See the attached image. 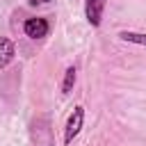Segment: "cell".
Instances as JSON below:
<instances>
[{
  "instance_id": "1",
  "label": "cell",
  "mask_w": 146,
  "mask_h": 146,
  "mask_svg": "<svg viewBox=\"0 0 146 146\" xmlns=\"http://www.w3.org/2000/svg\"><path fill=\"white\" fill-rule=\"evenodd\" d=\"M82 121H84V107L78 105V107H73V112L68 114V121H66V128H64V144H71V141L80 135Z\"/></svg>"
},
{
  "instance_id": "2",
  "label": "cell",
  "mask_w": 146,
  "mask_h": 146,
  "mask_svg": "<svg viewBox=\"0 0 146 146\" xmlns=\"http://www.w3.org/2000/svg\"><path fill=\"white\" fill-rule=\"evenodd\" d=\"M23 30H25V34H27L30 39H43V36H48L50 25H48V21H46V18L34 16V18H27V21H25Z\"/></svg>"
},
{
  "instance_id": "3",
  "label": "cell",
  "mask_w": 146,
  "mask_h": 146,
  "mask_svg": "<svg viewBox=\"0 0 146 146\" xmlns=\"http://www.w3.org/2000/svg\"><path fill=\"white\" fill-rule=\"evenodd\" d=\"M103 9H105V0H84V16H87L89 25H94V27L100 25Z\"/></svg>"
},
{
  "instance_id": "4",
  "label": "cell",
  "mask_w": 146,
  "mask_h": 146,
  "mask_svg": "<svg viewBox=\"0 0 146 146\" xmlns=\"http://www.w3.org/2000/svg\"><path fill=\"white\" fill-rule=\"evenodd\" d=\"M16 55V48H14V41L0 36V68H5Z\"/></svg>"
},
{
  "instance_id": "5",
  "label": "cell",
  "mask_w": 146,
  "mask_h": 146,
  "mask_svg": "<svg viewBox=\"0 0 146 146\" xmlns=\"http://www.w3.org/2000/svg\"><path fill=\"white\" fill-rule=\"evenodd\" d=\"M121 41H130V43H137V46H146V32H130V30H123L119 32Z\"/></svg>"
},
{
  "instance_id": "6",
  "label": "cell",
  "mask_w": 146,
  "mask_h": 146,
  "mask_svg": "<svg viewBox=\"0 0 146 146\" xmlns=\"http://www.w3.org/2000/svg\"><path fill=\"white\" fill-rule=\"evenodd\" d=\"M73 84H75V68H73V66H68V68H66V73H64V82H62V91H64V94H71V89H73Z\"/></svg>"
},
{
  "instance_id": "7",
  "label": "cell",
  "mask_w": 146,
  "mask_h": 146,
  "mask_svg": "<svg viewBox=\"0 0 146 146\" xmlns=\"http://www.w3.org/2000/svg\"><path fill=\"white\" fill-rule=\"evenodd\" d=\"M32 5H46V2H50V0H30Z\"/></svg>"
}]
</instances>
